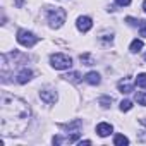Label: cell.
Instances as JSON below:
<instances>
[{
    "mask_svg": "<svg viewBox=\"0 0 146 146\" xmlns=\"http://www.w3.org/2000/svg\"><path fill=\"white\" fill-rule=\"evenodd\" d=\"M31 122L29 105L7 91L0 95V131L5 137L23 136Z\"/></svg>",
    "mask_w": 146,
    "mask_h": 146,
    "instance_id": "obj_1",
    "label": "cell"
},
{
    "mask_svg": "<svg viewBox=\"0 0 146 146\" xmlns=\"http://www.w3.org/2000/svg\"><path fill=\"white\" fill-rule=\"evenodd\" d=\"M46 16H48V23H50V28L53 29H58L62 28V24L65 23V17H67V12L62 9V7H46Z\"/></svg>",
    "mask_w": 146,
    "mask_h": 146,
    "instance_id": "obj_2",
    "label": "cell"
},
{
    "mask_svg": "<svg viewBox=\"0 0 146 146\" xmlns=\"http://www.w3.org/2000/svg\"><path fill=\"white\" fill-rule=\"evenodd\" d=\"M50 64L53 69L57 70H64V69H70L72 65V58L65 53H52L50 55Z\"/></svg>",
    "mask_w": 146,
    "mask_h": 146,
    "instance_id": "obj_3",
    "label": "cell"
},
{
    "mask_svg": "<svg viewBox=\"0 0 146 146\" xmlns=\"http://www.w3.org/2000/svg\"><path fill=\"white\" fill-rule=\"evenodd\" d=\"M16 38H17V43L26 46V48H31V46H35L40 41V38L35 36V33H31L28 29H17V36Z\"/></svg>",
    "mask_w": 146,
    "mask_h": 146,
    "instance_id": "obj_4",
    "label": "cell"
},
{
    "mask_svg": "<svg viewBox=\"0 0 146 146\" xmlns=\"http://www.w3.org/2000/svg\"><path fill=\"white\" fill-rule=\"evenodd\" d=\"M79 137H81V132H72V134H69V136H53V139H52V143L55 144V146H58V144H70V143H76V141H79Z\"/></svg>",
    "mask_w": 146,
    "mask_h": 146,
    "instance_id": "obj_5",
    "label": "cell"
},
{
    "mask_svg": "<svg viewBox=\"0 0 146 146\" xmlns=\"http://www.w3.org/2000/svg\"><path fill=\"white\" fill-rule=\"evenodd\" d=\"M40 98H41L45 103H48V105H53V103L58 100V95H57V91H55V90L43 88V90H40Z\"/></svg>",
    "mask_w": 146,
    "mask_h": 146,
    "instance_id": "obj_6",
    "label": "cell"
},
{
    "mask_svg": "<svg viewBox=\"0 0 146 146\" xmlns=\"http://www.w3.org/2000/svg\"><path fill=\"white\" fill-rule=\"evenodd\" d=\"M76 26H78V29H79L81 33H88V31L93 28V21H91V17H88V16H81V17H78Z\"/></svg>",
    "mask_w": 146,
    "mask_h": 146,
    "instance_id": "obj_7",
    "label": "cell"
},
{
    "mask_svg": "<svg viewBox=\"0 0 146 146\" xmlns=\"http://www.w3.org/2000/svg\"><path fill=\"white\" fill-rule=\"evenodd\" d=\"M31 79H33V70L28 69V67L21 69V70L17 72V76H16V81H17L19 84H26V83L31 81Z\"/></svg>",
    "mask_w": 146,
    "mask_h": 146,
    "instance_id": "obj_8",
    "label": "cell"
},
{
    "mask_svg": "<svg viewBox=\"0 0 146 146\" xmlns=\"http://www.w3.org/2000/svg\"><path fill=\"white\" fill-rule=\"evenodd\" d=\"M112 131H113V127H112V124H108V122H100V124L96 125V134H98L100 137L110 136Z\"/></svg>",
    "mask_w": 146,
    "mask_h": 146,
    "instance_id": "obj_9",
    "label": "cell"
},
{
    "mask_svg": "<svg viewBox=\"0 0 146 146\" xmlns=\"http://www.w3.org/2000/svg\"><path fill=\"white\" fill-rule=\"evenodd\" d=\"M117 88H119V91H120V93H131V91L134 90V84H132L131 78H124L122 81H119Z\"/></svg>",
    "mask_w": 146,
    "mask_h": 146,
    "instance_id": "obj_10",
    "label": "cell"
},
{
    "mask_svg": "<svg viewBox=\"0 0 146 146\" xmlns=\"http://www.w3.org/2000/svg\"><path fill=\"white\" fill-rule=\"evenodd\" d=\"M84 81H86L88 84H91V86H96V84H100V83H102V78H100L98 72L91 70V72H88V74L84 76Z\"/></svg>",
    "mask_w": 146,
    "mask_h": 146,
    "instance_id": "obj_11",
    "label": "cell"
},
{
    "mask_svg": "<svg viewBox=\"0 0 146 146\" xmlns=\"http://www.w3.org/2000/svg\"><path fill=\"white\" fill-rule=\"evenodd\" d=\"M143 40H132V43H131V46H129V50L132 52V53H137V52H141L143 50Z\"/></svg>",
    "mask_w": 146,
    "mask_h": 146,
    "instance_id": "obj_12",
    "label": "cell"
},
{
    "mask_svg": "<svg viewBox=\"0 0 146 146\" xmlns=\"http://www.w3.org/2000/svg\"><path fill=\"white\" fill-rule=\"evenodd\" d=\"M113 144H115V146H125V144H129V139H127L124 134H117V136L113 137Z\"/></svg>",
    "mask_w": 146,
    "mask_h": 146,
    "instance_id": "obj_13",
    "label": "cell"
},
{
    "mask_svg": "<svg viewBox=\"0 0 146 146\" xmlns=\"http://www.w3.org/2000/svg\"><path fill=\"white\" fill-rule=\"evenodd\" d=\"M81 125H83V122H81V120H74V122H70V124H64L62 127H64V129H69V131H70V129H74L76 132H79Z\"/></svg>",
    "mask_w": 146,
    "mask_h": 146,
    "instance_id": "obj_14",
    "label": "cell"
},
{
    "mask_svg": "<svg viewBox=\"0 0 146 146\" xmlns=\"http://www.w3.org/2000/svg\"><path fill=\"white\" fill-rule=\"evenodd\" d=\"M136 84L143 90H146V72H141V74H137L136 78Z\"/></svg>",
    "mask_w": 146,
    "mask_h": 146,
    "instance_id": "obj_15",
    "label": "cell"
},
{
    "mask_svg": "<svg viewBox=\"0 0 146 146\" xmlns=\"http://www.w3.org/2000/svg\"><path fill=\"white\" fill-rule=\"evenodd\" d=\"M67 81H70V83H79L81 81V74H79V72H70V74H67V76H64Z\"/></svg>",
    "mask_w": 146,
    "mask_h": 146,
    "instance_id": "obj_16",
    "label": "cell"
},
{
    "mask_svg": "<svg viewBox=\"0 0 146 146\" xmlns=\"http://www.w3.org/2000/svg\"><path fill=\"white\" fill-rule=\"evenodd\" d=\"M112 102H113L112 96H100V100H98V103H100L103 108H108V107L112 105Z\"/></svg>",
    "mask_w": 146,
    "mask_h": 146,
    "instance_id": "obj_17",
    "label": "cell"
},
{
    "mask_svg": "<svg viewBox=\"0 0 146 146\" xmlns=\"http://www.w3.org/2000/svg\"><path fill=\"white\" fill-rule=\"evenodd\" d=\"M136 102H137V105L146 107V93L144 91H137L136 93Z\"/></svg>",
    "mask_w": 146,
    "mask_h": 146,
    "instance_id": "obj_18",
    "label": "cell"
},
{
    "mask_svg": "<svg viewBox=\"0 0 146 146\" xmlns=\"http://www.w3.org/2000/svg\"><path fill=\"white\" fill-rule=\"evenodd\" d=\"M79 58H81V62H83L84 65H93V64H95V60H93V57H91L90 53H83Z\"/></svg>",
    "mask_w": 146,
    "mask_h": 146,
    "instance_id": "obj_19",
    "label": "cell"
},
{
    "mask_svg": "<svg viewBox=\"0 0 146 146\" xmlns=\"http://www.w3.org/2000/svg\"><path fill=\"white\" fill-rule=\"evenodd\" d=\"M131 108H132V102L131 100H122L120 102V110L122 112H129Z\"/></svg>",
    "mask_w": 146,
    "mask_h": 146,
    "instance_id": "obj_20",
    "label": "cell"
},
{
    "mask_svg": "<svg viewBox=\"0 0 146 146\" xmlns=\"http://www.w3.org/2000/svg\"><path fill=\"white\" fill-rule=\"evenodd\" d=\"M139 35L143 36V38H146V21H139Z\"/></svg>",
    "mask_w": 146,
    "mask_h": 146,
    "instance_id": "obj_21",
    "label": "cell"
},
{
    "mask_svg": "<svg viewBox=\"0 0 146 146\" xmlns=\"http://www.w3.org/2000/svg\"><path fill=\"white\" fill-rule=\"evenodd\" d=\"M100 40H102V41H110V43H112V40H113V33H110V35H102Z\"/></svg>",
    "mask_w": 146,
    "mask_h": 146,
    "instance_id": "obj_22",
    "label": "cell"
},
{
    "mask_svg": "<svg viewBox=\"0 0 146 146\" xmlns=\"http://www.w3.org/2000/svg\"><path fill=\"white\" fill-rule=\"evenodd\" d=\"M115 4H117V5H120V7H125V5H129V4H131V0H115Z\"/></svg>",
    "mask_w": 146,
    "mask_h": 146,
    "instance_id": "obj_23",
    "label": "cell"
},
{
    "mask_svg": "<svg viewBox=\"0 0 146 146\" xmlns=\"http://www.w3.org/2000/svg\"><path fill=\"white\" fill-rule=\"evenodd\" d=\"M125 21H127L131 26H139V21H136V19H132V17H127Z\"/></svg>",
    "mask_w": 146,
    "mask_h": 146,
    "instance_id": "obj_24",
    "label": "cell"
},
{
    "mask_svg": "<svg viewBox=\"0 0 146 146\" xmlns=\"http://www.w3.org/2000/svg\"><path fill=\"white\" fill-rule=\"evenodd\" d=\"M79 144H81V146H83V144L88 146V144H91V141H90V139H84V141H79Z\"/></svg>",
    "mask_w": 146,
    "mask_h": 146,
    "instance_id": "obj_25",
    "label": "cell"
},
{
    "mask_svg": "<svg viewBox=\"0 0 146 146\" xmlns=\"http://www.w3.org/2000/svg\"><path fill=\"white\" fill-rule=\"evenodd\" d=\"M143 11L146 12V0H144V2H143Z\"/></svg>",
    "mask_w": 146,
    "mask_h": 146,
    "instance_id": "obj_26",
    "label": "cell"
},
{
    "mask_svg": "<svg viewBox=\"0 0 146 146\" xmlns=\"http://www.w3.org/2000/svg\"><path fill=\"white\" fill-rule=\"evenodd\" d=\"M144 60H146V53H144Z\"/></svg>",
    "mask_w": 146,
    "mask_h": 146,
    "instance_id": "obj_27",
    "label": "cell"
}]
</instances>
